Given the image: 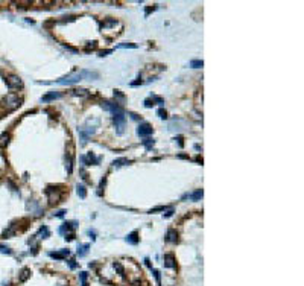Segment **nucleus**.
Listing matches in <instances>:
<instances>
[{
    "instance_id": "f257e3e1",
    "label": "nucleus",
    "mask_w": 304,
    "mask_h": 286,
    "mask_svg": "<svg viewBox=\"0 0 304 286\" xmlns=\"http://www.w3.org/2000/svg\"><path fill=\"white\" fill-rule=\"evenodd\" d=\"M3 102H5V105H6L8 110H15V108H18L21 105V98L18 95H12L11 93V95L5 96Z\"/></svg>"
},
{
    "instance_id": "f03ea898",
    "label": "nucleus",
    "mask_w": 304,
    "mask_h": 286,
    "mask_svg": "<svg viewBox=\"0 0 304 286\" xmlns=\"http://www.w3.org/2000/svg\"><path fill=\"white\" fill-rule=\"evenodd\" d=\"M6 84H8V87L11 90H18V88L23 87V82H21V79L18 76H9L6 79Z\"/></svg>"
},
{
    "instance_id": "7ed1b4c3",
    "label": "nucleus",
    "mask_w": 304,
    "mask_h": 286,
    "mask_svg": "<svg viewBox=\"0 0 304 286\" xmlns=\"http://www.w3.org/2000/svg\"><path fill=\"white\" fill-rule=\"evenodd\" d=\"M137 133H138L140 137L151 136V134H152V126H151L149 123H146V122H143V123H140V126H138V129H137Z\"/></svg>"
},
{
    "instance_id": "20e7f679",
    "label": "nucleus",
    "mask_w": 304,
    "mask_h": 286,
    "mask_svg": "<svg viewBox=\"0 0 304 286\" xmlns=\"http://www.w3.org/2000/svg\"><path fill=\"white\" fill-rule=\"evenodd\" d=\"M113 120H114V123H116L117 133H119V134H122V133H123V125H125V116H123V114L113 116Z\"/></svg>"
},
{
    "instance_id": "39448f33",
    "label": "nucleus",
    "mask_w": 304,
    "mask_h": 286,
    "mask_svg": "<svg viewBox=\"0 0 304 286\" xmlns=\"http://www.w3.org/2000/svg\"><path fill=\"white\" fill-rule=\"evenodd\" d=\"M164 266H167V268H177L175 257L172 254H164Z\"/></svg>"
},
{
    "instance_id": "423d86ee",
    "label": "nucleus",
    "mask_w": 304,
    "mask_h": 286,
    "mask_svg": "<svg viewBox=\"0 0 304 286\" xmlns=\"http://www.w3.org/2000/svg\"><path fill=\"white\" fill-rule=\"evenodd\" d=\"M187 197L192 199V201H199L202 197H204V192H202V189H198L195 193H192V195H187Z\"/></svg>"
},
{
    "instance_id": "0eeeda50",
    "label": "nucleus",
    "mask_w": 304,
    "mask_h": 286,
    "mask_svg": "<svg viewBox=\"0 0 304 286\" xmlns=\"http://www.w3.org/2000/svg\"><path fill=\"white\" fill-rule=\"evenodd\" d=\"M59 98H61V95H59V93L52 92V93H49V95L43 96V98H41V100H43V102H49V100H53V99H59Z\"/></svg>"
},
{
    "instance_id": "6e6552de",
    "label": "nucleus",
    "mask_w": 304,
    "mask_h": 286,
    "mask_svg": "<svg viewBox=\"0 0 304 286\" xmlns=\"http://www.w3.org/2000/svg\"><path fill=\"white\" fill-rule=\"evenodd\" d=\"M117 24V20L116 18H108V20H103L102 23H100V26L103 29H107V28H111V26H116Z\"/></svg>"
},
{
    "instance_id": "1a4fd4ad",
    "label": "nucleus",
    "mask_w": 304,
    "mask_h": 286,
    "mask_svg": "<svg viewBox=\"0 0 304 286\" xmlns=\"http://www.w3.org/2000/svg\"><path fill=\"white\" fill-rule=\"evenodd\" d=\"M166 239H167L169 242H177V241H178V233H177L175 230H169Z\"/></svg>"
},
{
    "instance_id": "9d476101",
    "label": "nucleus",
    "mask_w": 304,
    "mask_h": 286,
    "mask_svg": "<svg viewBox=\"0 0 304 286\" xmlns=\"http://www.w3.org/2000/svg\"><path fill=\"white\" fill-rule=\"evenodd\" d=\"M137 236H138V233H137V231H133V233H131V235H129V236L126 238V241H128L129 243L136 245V243L138 242V238H137Z\"/></svg>"
},
{
    "instance_id": "9b49d317",
    "label": "nucleus",
    "mask_w": 304,
    "mask_h": 286,
    "mask_svg": "<svg viewBox=\"0 0 304 286\" xmlns=\"http://www.w3.org/2000/svg\"><path fill=\"white\" fill-rule=\"evenodd\" d=\"M65 256H69V250H62L59 253H50V257L53 259H64Z\"/></svg>"
},
{
    "instance_id": "f8f14e48",
    "label": "nucleus",
    "mask_w": 304,
    "mask_h": 286,
    "mask_svg": "<svg viewBox=\"0 0 304 286\" xmlns=\"http://www.w3.org/2000/svg\"><path fill=\"white\" fill-rule=\"evenodd\" d=\"M8 143H9V134H8V133H3L2 136H0V148L6 146Z\"/></svg>"
},
{
    "instance_id": "ddd939ff",
    "label": "nucleus",
    "mask_w": 304,
    "mask_h": 286,
    "mask_svg": "<svg viewBox=\"0 0 304 286\" xmlns=\"http://www.w3.org/2000/svg\"><path fill=\"white\" fill-rule=\"evenodd\" d=\"M73 95L75 96H82V98H85V96H88V92L85 88H75L73 90Z\"/></svg>"
},
{
    "instance_id": "4468645a",
    "label": "nucleus",
    "mask_w": 304,
    "mask_h": 286,
    "mask_svg": "<svg viewBox=\"0 0 304 286\" xmlns=\"http://www.w3.org/2000/svg\"><path fill=\"white\" fill-rule=\"evenodd\" d=\"M29 272H31V271H29L28 268H24V269L21 271V276L18 277V280H20V282H24V280H28V277L31 276V274H29Z\"/></svg>"
},
{
    "instance_id": "2eb2a0df",
    "label": "nucleus",
    "mask_w": 304,
    "mask_h": 286,
    "mask_svg": "<svg viewBox=\"0 0 304 286\" xmlns=\"http://www.w3.org/2000/svg\"><path fill=\"white\" fill-rule=\"evenodd\" d=\"M128 163H129V160H128V158H125V157H123V158H117V160H114V161H113V164H114V166H123V164H128Z\"/></svg>"
},
{
    "instance_id": "dca6fc26",
    "label": "nucleus",
    "mask_w": 304,
    "mask_h": 286,
    "mask_svg": "<svg viewBox=\"0 0 304 286\" xmlns=\"http://www.w3.org/2000/svg\"><path fill=\"white\" fill-rule=\"evenodd\" d=\"M190 66H192L193 69H199V67L204 66V62H202V59H193V61L190 62Z\"/></svg>"
},
{
    "instance_id": "f3484780",
    "label": "nucleus",
    "mask_w": 304,
    "mask_h": 286,
    "mask_svg": "<svg viewBox=\"0 0 304 286\" xmlns=\"http://www.w3.org/2000/svg\"><path fill=\"white\" fill-rule=\"evenodd\" d=\"M141 143H143L144 146H146V149H151V148L154 146V140H152V139H144Z\"/></svg>"
},
{
    "instance_id": "a211bd4d",
    "label": "nucleus",
    "mask_w": 304,
    "mask_h": 286,
    "mask_svg": "<svg viewBox=\"0 0 304 286\" xmlns=\"http://www.w3.org/2000/svg\"><path fill=\"white\" fill-rule=\"evenodd\" d=\"M78 195L81 198H85L87 197V192H85V187L84 186H78Z\"/></svg>"
},
{
    "instance_id": "6ab92c4d",
    "label": "nucleus",
    "mask_w": 304,
    "mask_h": 286,
    "mask_svg": "<svg viewBox=\"0 0 304 286\" xmlns=\"http://www.w3.org/2000/svg\"><path fill=\"white\" fill-rule=\"evenodd\" d=\"M87 250H88V245H82L81 248L78 250V254L82 257V256H85V254H87Z\"/></svg>"
},
{
    "instance_id": "aec40b11",
    "label": "nucleus",
    "mask_w": 304,
    "mask_h": 286,
    "mask_svg": "<svg viewBox=\"0 0 304 286\" xmlns=\"http://www.w3.org/2000/svg\"><path fill=\"white\" fill-rule=\"evenodd\" d=\"M72 224H73V222H65V224H62V227H61V233H64L65 230H67V231H69V230H72V228H73V225H72Z\"/></svg>"
},
{
    "instance_id": "412c9836",
    "label": "nucleus",
    "mask_w": 304,
    "mask_h": 286,
    "mask_svg": "<svg viewBox=\"0 0 304 286\" xmlns=\"http://www.w3.org/2000/svg\"><path fill=\"white\" fill-rule=\"evenodd\" d=\"M72 171H73V158H72V155H70V157H69V163H67V172L72 174Z\"/></svg>"
},
{
    "instance_id": "4be33fe9",
    "label": "nucleus",
    "mask_w": 304,
    "mask_h": 286,
    "mask_svg": "<svg viewBox=\"0 0 304 286\" xmlns=\"http://www.w3.org/2000/svg\"><path fill=\"white\" fill-rule=\"evenodd\" d=\"M81 282H82V286H88V283H87V272H81Z\"/></svg>"
},
{
    "instance_id": "5701e85b",
    "label": "nucleus",
    "mask_w": 304,
    "mask_h": 286,
    "mask_svg": "<svg viewBox=\"0 0 304 286\" xmlns=\"http://www.w3.org/2000/svg\"><path fill=\"white\" fill-rule=\"evenodd\" d=\"M157 114L160 116L161 119H166V117H167V113H166V110H163V108H160V110H158V111H157Z\"/></svg>"
},
{
    "instance_id": "b1692460",
    "label": "nucleus",
    "mask_w": 304,
    "mask_h": 286,
    "mask_svg": "<svg viewBox=\"0 0 304 286\" xmlns=\"http://www.w3.org/2000/svg\"><path fill=\"white\" fill-rule=\"evenodd\" d=\"M152 272H154V276H155V279H157V283H158V286H161V282H160V272H158L157 269H151Z\"/></svg>"
},
{
    "instance_id": "393cba45",
    "label": "nucleus",
    "mask_w": 304,
    "mask_h": 286,
    "mask_svg": "<svg viewBox=\"0 0 304 286\" xmlns=\"http://www.w3.org/2000/svg\"><path fill=\"white\" fill-rule=\"evenodd\" d=\"M0 253H6V254H11L12 251L8 248V246H5V245H0Z\"/></svg>"
},
{
    "instance_id": "a878e982",
    "label": "nucleus",
    "mask_w": 304,
    "mask_h": 286,
    "mask_svg": "<svg viewBox=\"0 0 304 286\" xmlns=\"http://www.w3.org/2000/svg\"><path fill=\"white\" fill-rule=\"evenodd\" d=\"M152 105H154V100H152V99H146V100H144V107L151 108Z\"/></svg>"
},
{
    "instance_id": "bb28decb",
    "label": "nucleus",
    "mask_w": 304,
    "mask_h": 286,
    "mask_svg": "<svg viewBox=\"0 0 304 286\" xmlns=\"http://www.w3.org/2000/svg\"><path fill=\"white\" fill-rule=\"evenodd\" d=\"M152 100L158 102V103H160V105H161V103H164V100H163V99H161L160 96H152Z\"/></svg>"
},
{
    "instance_id": "cd10ccee",
    "label": "nucleus",
    "mask_w": 304,
    "mask_h": 286,
    "mask_svg": "<svg viewBox=\"0 0 304 286\" xmlns=\"http://www.w3.org/2000/svg\"><path fill=\"white\" fill-rule=\"evenodd\" d=\"M110 52H111V50H102V52H100V54H99V55H100V56H105V55H108V54H110Z\"/></svg>"
},
{
    "instance_id": "c85d7f7f",
    "label": "nucleus",
    "mask_w": 304,
    "mask_h": 286,
    "mask_svg": "<svg viewBox=\"0 0 304 286\" xmlns=\"http://www.w3.org/2000/svg\"><path fill=\"white\" fill-rule=\"evenodd\" d=\"M114 96H117V98H120V99H123V95H122L120 92H114Z\"/></svg>"
},
{
    "instance_id": "c756f323",
    "label": "nucleus",
    "mask_w": 304,
    "mask_h": 286,
    "mask_svg": "<svg viewBox=\"0 0 304 286\" xmlns=\"http://www.w3.org/2000/svg\"><path fill=\"white\" fill-rule=\"evenodd\" d=\"M120 47H133V49H134V47H136V44H122Z\"/></svg>"
},
{
    "instance_id": "7c9ffc66",
    "label": "nucleus",
    "mask_w": 304,
    "mask_h": 286,
    "mask_svg": "<svg viewBox=\"0 0 304 286\" xmlns=\"http://www.w3.org/2000/svg\"><path fill=\"white\" fill-rule=\"evenodd\" d=\"M172 213H174V210H169V212H167L164 216H166V218H169V216H172Z\"/></svg>"
},
{
    "instance_id": "2f4dec72",
    "label": "nucleus",
    "mask_w": 304,
    "mask_h": 286,
    "mask_svg": "<svg viewBox=\"0 0 304 286\" xmlns=\"http://www.w3.org/2000/svg\"><path fill=\"white\" fill-rule=\"evenodd\" d=\"M178 157H179V158H189V157H187V155H186V154H179V155H178Z\"/></svg>"
},
{
    "instance_id": "473e14b6",
    "label": "nucleus",
    "mask_w": 304,
    "mask_h": 286,
    "mask_svg": "<svg viewBox=\"0 0 304 286\" xmlns=\"http://www.w3.org/2000/svg\"><path fill=\"white\" fill-rule=\"evenodd\" d=\"M76 265H75V260H70V268H75Z\"/></svg>"
}]
</instances>
